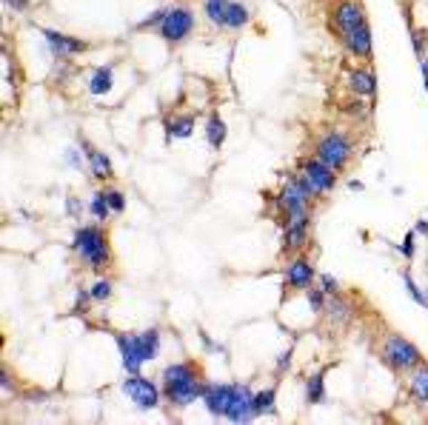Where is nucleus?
I'll use <instances>...</instances> for the list:
<instances>
[{
	"label": "nucleus",
	"instance_id": "nucleus-1",
	"mask_svg": "<svg viewBox=\"0 0 428 425\" xmlns=\"http://www.w3.org/2000/svg\"><path fill=\"white\" fill-rule=\"evenodd\" d=\"M163 399L174 408H188L194 399H203V388L208 380H203V371L194 360L171 362L163 368Z\"/></svg>",
	"mask_w": 428,
	"mask_h": 425
},
{
	"label": "nucleus",
	"instance_id": "nucleus-2",
	"mask_svg": "<svg viewBox=\"0 0 428 425\" xmlns=\"http://www.w3.org/2000/svg\"><path fill=\"white\" fill-rule=\"evenodd\" d=\"M160 328H146L140 334H114V343L120 348V360L126 374H140L146 362H151L160 354Z\"/></svg>",
	"mask_w": 428,
	"mask_h": 425
},
{
	"label": "nucleus",
	"instance_id": "nucleus-3",
	"mask_svg": "<svg viewBox=\"0 0 428 425\" xmlns=\"http://www.w3.org/2000/svg\"><path fill=\"white\" fill-rule=\"evenodd\" d=\"M72 252L80 257V263L100 274L112 266V246H109V235L100 229V226H80L75 229V237H72Z\"/></svg>",
	"mask_w": 428,
	"mask_h": 425
},
{
	"label": "nucleus",
	"instance_id": "nucleus-4",
	"mask_svg": "<svg viewBox=\"0 0 428 425\" xmlns=\"http://www.w3.org/2000/svg\"><path fill=\"white\" fill-rule=\"evenodd\" d=\"M380 357H382V362H385L391 371H397V374H405V371H414V368L422 365L419 348H417L408 337H402V334H388V337L382 340V345H380Z\"/></svg>",
	"mask_w": 428,
	"mask_h": 425
},
{
	"label": "nucleus",
	"instance_id": "nucleus-5",
	"mask_svg": "<svg viewBox=\"0 0 428 425\" xmlns=\"http://www.w3.org/2000/svg\"><path fill=\"white\" fill-rule=\"evenodd\" d=\"M351 137L340 129H331V131H323L314 143V157H320L326 166H331L334 171H343L351 160Z\"/></svg>",
	"mask_w": 428,
	"mask_h": 425
},
{
	"label": "nucleus",
	"instance_id": "nucleus-6",
	"mask_svg": "<svg viewBox=\"0 0 428 425\" xmlns=\"http://www.w3.org/2000/svg\"><path fill=\"white\" fill-rule=\"evenodd\" d=\"M194 29H197V18H194V12L188 6H168L166 18H163V23L157 29V35L168 46H177L183 41H188Z\"/></svg>",
	"mask_w": 428,
	"mask_h": 425
},
{
	"label": "nucleus",
	"instance_id": "nucleus-7",
	"mask_svg": "<svg viewBox=\"0 0 428 425\" xmlns=\"http://www.w3.org/2000/svg\"><path fill=\"white\" fill-rule=\"evenodd\" d=\"M331 29L337 32L340 41H346L354 32L368 29V15L360 6V0H337L331 9Z\"/></svg>",
	"mask_w": 428,
	"mask_h": 425
},
{
	"label": "nucleus",
	"instance_id": "nucleus-8",
	"mask_svg": "<svg viewBox=\"0 0 428 425\" xmlns=\"http://www.w3.org/2000/svg\"><path fill=\"white\" fill-rule=\"evenodd\" d=\"M123 394H126L140 411H151V408H157L160 399H163V388H157V382H151V380L143 377V374H126Z\"/></svg>",
	"mask_w": 428,
	"mask_h": 425
},
{
	"label": "nucleus",
	"instance_id": "nucleus-9",
	"mask_svg": "<svg viewBox=\"0 0 428 425\" xmlns=\"http://www.w3.org/2000/svg\"><path fill=\"white\" fill-rule=\"evenodd\" d=\"M309 235H311V211L289 220L283 226V237H280V254L283 257H294L309 246Z\"/></svg>",
	"mask_w": 428,
	"mask_h": 425
},
{
	"label": "nucleus",
	"instance_id": "nucleus-10",
	"mask_svg": "<svg viewBox=\"0 0 428 425\" xmlns=\"http://www.w3.org/2000/svg\"><path fill=\"white\" fill-rule=\"evenodd\" d=\"M41 38L46 41L52 58L60 60V63H69L72 58H77V55H83V52L92 49L86 41H80V38H75V35H63V32H58V29H41Z\"/></svg>",
	"mask_w": 428,
	"mask_h": 425
},
{
	"label": "nucleus",
	"instance_id": "nucleus-11",
	"mask_svg": "<svg viewBox=\"0 0 428 425\" xmlns=\"http://www.w3.org/2000/svg\"><path fill=\"white\" fill-rule=\"evenodd\" d=\"M309 203H311V200H309L294 183H289V180H283L280 191L274 194V205H277V211L283 215V226H286L289 220L306 215V211H309Z\"/></svg>",
	"mask_w": 428,
	"mask_h": 425
},
{
	"label": "nucleus",
	"instance_id": "nucleus-12",
	"mask_svg": "<svg viewBox=\"0 0 428 425\" xmlns=\"http://www.w3.org/2000/svg\"><path fill=\"white\" fill-rule=\"evenodd\" d=\"M317 280V271L311 266L309 257H294L291 263H286L283 269V291L291 294V291H309Z\"/></svg>",
	"mask_w": 428,
	"mask_h": 425
},
{
	"label": "nucleus",
	"instance_id": "nucleus-13",
	"mask_svg": "<svg viewBox=\"0 0 428 425\" xmlns=\"http://www.w3.org/2000/svg\"><path fill=\"white\" fill-rule=\"evenodd\" d=\"M237 382H205L203 388V405L211 416H226L232 399H235Z\"/></svg>",
	"mask_w": 428,
	"mask_h": 425
},
{
	"label": "nucleus",
	"instance_id": "nucleus-14",
	"mask_svg": "<svg viewBox=\"0 0 428 425\" xmlns=\"http://www.w3.org/2000/svg\"><path fill=\"white\" fill-rule=\"evenodd\" d=\"M77 146H80V151L86 157V166H89V171H92L95 180L106 183V180L114 177V166H112V157L106 151H100L97 146H92L86 137H77Z\"/></svg>",
	"mask_w": 428,
	"mask_h": 425
},
{
	"label": "nucleus",
	"instance_id": "nucleus-15",
	"mask_svg": "<svg viewBox=\"0 0 428 425\" xmlns=\"http://www.w3.org/2000/svg\"><path fill=\"white\" fill-rule=\"evenodd\" d=\"M300 171L309 174V180L320 188V194H331L334 185H337V171L331 166H326L320 157H300Z\"/></svg>",
	"mask_w": 428,
	"mask_h": 425
},
{
	"label": "nucleus",
	"instance_id": "nucleus-16",
	"mask_svg": "<svg viewBox=\"0 0 428 425\" xmlns=\"http://www.w3.org/2000/svg\"><path fill=\"white\" fill-rule=\"evenodd\" d=\"M223 419H229V422H252V419H257L255 416V391L249 385L237 382L235 399H232V405H229V411H226Z\"/></svg>",
	"mask_w": 428,
	"mask_h": 425
},
{
	"label": "nucleus",
	"instance_id": "nucleus-17",
	"mask_svg": "<svg viewBox=\"0 0 428 425\" xmlns=\"http://www.w3.org/2000/svg\"><path fill=\"white\" fill-rule=\"evenodd\" d=\"M348 92L365 100L377 97V77L371 69H348Z\"/></svg>",
	"mask_w": 428,
	"mask_h": 425
},
{
	"label": "nucleus",
	"instance_id": "nucleus-18",
	"mask_svg": "<svg viewBox=\"0 0 428 425\" xmlns=\"http://www.w3.org/2000/svg\"><path fill=\"white\" fill-rule=\"evenodd\" d=\"M408 399L419 408H428V365L425 362L414 368L408 377Z\"/></svg>",
	"mask_w": 428,
	"mask_h": 425
},
{
	"label": "nucleus",
	"instance_id": "nucleus-19",
	"mask_svg": "<svg viewBox=\"0 0 428 425\" xmlns=\"http://www.w3.org/2000/svg\"><path fill=\"white\" fill-rule=\"evenodd\" d=\"M226 137H229V129H226V120L218 114V112H211L208 120H205V143L211 151H220L226 146Z\"/></svg>",
	"mask_w": 428,
	"mask_h": 425
},
{
	"label": "nucleus",
	"instance_id": "nucleus-20",
	"mask_svg": "<svg viewBox=\"0 0 428 425\" xmlns=\"http://www.w3.org/2000/svg\"><path fill=\"white\" fill-rule=\"evenodd\" d=\"M163 129H166V140H186L191 137L194 131V114H177V117H166L163 120Z\"/></svg>",
	"mask_w": 428,
	"mask_h": 425
},
{
	"label": "nucleus",
	"instance_id": "nucleus-21",
	"mask_svg": "<svg viewBox=\"0 0 428 425\" xmlns=\"http://www.w3.org/2000/svg\"><path fill=\"white\" fill-rule=\"evenodd\" d=\"M112 89H114V66L106 63V66L95 69V75L89 77V95H92V97H103V95H109Z\"/></svg>",
	"mask_w": 428,
	"mask_h": 425
},
{
	"label": "nucleus",
	"instance_id": "nucleus-22",
	"mask_svg": "<svg viewBox=\"0 0 428 425\" xmlns=\"http://www.w3.org/2000/svg\"><path fill=\"white\" fill-rule=\"evenodd\" d=\"M326 374H328V365L317 368V371L306 380V402H309V405H323V402H326Z\"/></svg>",
	"mask_w": 428,
	"mask_h": 425
},
{
	"label": "nucleus",
	"instance_id": "nucleus-23",
	"mask_svg": "<svg viewBox=\"0 0 428 425\" xmlns=\"http://www.w3.org/2000/svg\"><path fill=\"white\" fill-rule=\"evenodd\" d=\"M229 4H232V0H203V12H205V18H208V23H211V26L226 29Z\"/></svg>",
	"mask_w": 428,
	"mask_h": 425
},
{
	"label": "nucleus",
	"instance_id": "nucleus-24",
	"mask_svg": "<svg viewBox=\"0 0 428 425\" xmlns=\"http://www.w3.org/2000/svg\"><path fill=\"white\" fill-rule=\"evenodd\" d=\"M86 211H89V215H92L97 223H106V220L114 215L112 205H109V197H106V188L92 194V200H89V205H86Z\"/></svg>",
	"mask_w": 428,
	"mask_h": 425
},
{
	"label": "nucleus",
	"instance_id": "nucleus-25",
	"mask_svg": "<svg viewBox=\"0 0 428 425\" xmlns=\"http://www.w3.org/2000/svg\"><path fill=\"white\" fill-rule=\"evenodd\" d=\"M252 15L246 9V4H240V0H232L229 4V15H226V29L229 32H240L243 26H249Z\"/></svg>",
	"mask_w": 428,
	"mask_h": 425
},
{
	"label": "nucleus",
	"instance_id": "nucleus-26",
	"mask_svg": "<svg viewBox=\"0 0 428 425\" xmlns=\"http://www.w3.org/2000/svg\"><path fill=\"white\" fill-rule=\"evenodd\" d=\"M263 414H277V388L274 385L255 394V416H263Z\"/></svg>",
	"mask_w": 428,
	"mask_h": 425
},
{
	"label": "nucleus",
	"instance_id": "nucleus-27",
	"mask_svg": "<svg viewBox=\"0 0 428 425\" xmlns=\"http://www.w3.org/2000/svg\"><path fill=\"white\" fill-rule=\"evenodd\" d=\"M326 311H328V317H331L334 323H340V326H346V323L351 320V306H348L340 294H331V297H328Z\"/></svg>",
	"mask_w": 428,
	"mask_h": 425
},
{
	"label": "nucleus",
	"instance_id": "nucleus-28",
	"mask_svg": "<svg viewBox=\"0 0 428 425\" xmlns=\"http://www.w3.org/2000/svg\"><path fill=\"white\" fill-rule=\"evenodd\" d=\"M92 300L95 303H109L112 300V294H114V286H112V280H106V277H97L95 283H92Z\"/></svg>",
	"mask_w": 428,
	"mask_h": 425
},
{
	"label": "nucleus",
	"instance_id": "nucleus-29",
	"mask_svg": "<svg viewBox=\"0 0 428 425\" xmlns=\"http://www.w3.org/2000/svg\"><path fill=\"white\" fill-rule=\"evenodd\" d=\"M306 300H309V306H311V311H314V314H326L328 294H326L320 286H311V289L306 291Z\"/></svg>",
	"mask_w": 428,
	"mask_h": 425
},
{
	"label": "nucleus",
	"instance_id": "nucleus-30",
	"mask_svg": "<svg viewBox=\"0 0 428 425\" xmlns=\"http://www.w3.org/2000/svg\"><path fill=\"white\" fill-rule=\"evenodd\" d=\"M402 283H405V289H408V297L417 303V306H422V308H428V291H422L417 283H414V277L408 274V271H402Z\"/></svg>",
	"mask_w": 428,
	"mask_h": 425
},
{
	"label": "nucleus",
	"instance_id": "nucleus-31",
	"mask_svg": "<svg viewBox=\"0 0 428 425\" xmlns=\"http://www.w3.org/2000/svg\"><path fill=\"white\" fill-rule=\"evenodd\" d=\"M166 12H168V6H163V9H154L151 15H146L134 29L137 32H146V29H160V23H163V18H166Z\"/></svg>",
	"mask_w": 428,
	"mask_h": 425
},
{
	"label": "nucleus",
	"instance_id": "nucleus-32",
	"mask_svg": "<svg viewBox=\"0 0 428 425\" xmlns=\"http://www.w3.org/2000/svg\"><path fill=\"white\" fill-rule=\"evenodd\" d=\"M95 300H92V291L89 289H77V294H75V308H72V314H77V317H83L86 311H89V306H92Z\"/></svg>",
	"mask_w": 428,
	"mask_h": 425
},
{
	"label": "nucleus",
	"instance_id": "nucleus-33",
	"mask_svg": "<svg viewBox=\"0 0 428 425\" xmlns=\"http://www.w3.org/2000/svg\"><path fill=\"white\" fill-rule=\"evenodd\" d=\"M106 197H109V205H112L114 215H123L126 211V194L117 191V188H106Z\"/></svg>",
	"mask_w": 428,
	"mask_h": 425
},
{
	"label": "nucleus",
	"instance_id": "nucleus-34",
	"mask_svg": "<svg viewBox=\"0 0 428 425\" xmlns=\"http://www.w3.org/2000/svg\"><path fill=\"white\" fill-rule=\"evenodd\" d=\"M414 243H417V232H408V235L402 237V246H400V254H402L405 260H414V254H417Z\"/></svg>",
	"mask_w": 428,
	"mask_h": 425
},
{
	"label": "nucleus",
	"instance_id": "nucleus-35",
	"mask_svg": "<svg viewBox=\"0 0 428 425\" xmlns=\"http://www.w3.org/2000/svg\"><path fill=\"white\" fill-rule=\"evenodd\" d=\"M317 283H320V289L331 297V294H340V283L331 277V274H317Z\"/></svg>",
	"mask_w": 428,
	"mask_h": 425
},
{
	"label": "nucleus",
	"instance_id": "nucleus-36",
	"mask_svg": "<svg viewBox=\"0 0 428 425\" xmlns=\"http://www.w3.org/2000/svg\"><path fill=\"white\" fill-rule=\"evenodd\" d=\"M291 357H294V351H291V348H286V351L277 357V365H274V371H277V374H286V371L291 368Z\"/></svg>",
	"mask_w": 428,
	"mask_h": 425
},
{
	"label": "nucleus",
	"instance_id": "nucleus-37",
	"mask_svg": "<svg viewBox=\"0 0 428 425\" xmlns=\"http://www.w3.org/2000/svg\"><path fill=\"white\" fill-rule=\"evenodd\" d=\"M0 391H4V397H9V394L15 391V380H12L9 368H4V371H0Z\"/></svg>",
	"mask_w": 428,
	"mask_h": 425
},
{
	"label": "nucleus",
	"instance_id": "nucleus-38",
	"mask_svg": "<svg viewBox=\"0 0 428 425\" xmlns=\"http://www.w3.org/2000/svg\"><path fill=\"white\" fill-rule=\"evenodd\" d=\"M66 211H69V217H75V220L83 217V205L77 203V197H69V200H66Z\"/></svg>",
	"mask_w": 428,
	"mask_h": 425
},
{
	"label": "nucleus",
	"instance_id": "nucleus-39",
	"mask_svg": "<svg viewBox=\"0 0 428 425\" xmlns=\"http://www.w3.org/2000/svg\"><path fill=\"white\" fill-rule=\"evenodd\" d=\"M66 163H69V166H72L75 171H80V168L86 166V157H80V154H77L75 149H69V151H66Z\"/></svg>",
	"mask_w": 428,
	"mask_h": 425
},
{
	"label": "nucleus",
	"instance_id": "nucleus-40",
	"mask_svg": "<svg viewBox=\"0 0 428 425\" xmlns=\"http://www.w3.org/2000/svg\"><path fill=\"white\" fill-rule=\"evenodd\" d=\"M4 4H6V9H12V12H29L32 0H4Z\"/></svg>",
	"mask_w": 428,
	"mask_h": 425
},
{
	"label": "nucleus",
	"instance_id": "nucleus-41",
	"mask_svg": "<svg viewBox=\"0 0 428 425\" xmlns=\"http://www.w3.org/2000/svg\"><path fill=\"white\" fill-rule=\"evenodd\" d=\"M343 112H346L348 117H363V114H365V106H363V103H346Z\"/></svg>",
	"mask_w": 428,
	"mask_h": 425
},
{
	"label": "nucleus",
	"instance_id": "nucleus-42",
	"mask_svg": "<svg viewBox=\"0 0 428 425\" xmlns=\"http://www.w3.org/2000/svg\"><path fill=\"white\" fill-rule=\"evenodd\" d=\"M414 232H417V235H422V237H428V220H417Z\"/></svg>",
	"mask_w": 428,
	"mask_h": 425
},
{
	"label": "nucleus",
	"instance_id": "nucleus-43",
	"mask_svg": "<svg viewBox=\"0 0 428 425\" xmlns=\"http://www.w3.org/2000/svg\"><path fill=\"white\" fill-rule=\"evenodd\" d=\"M348 185H351L354 191H363V183H360V180H348Z\"/></svg>",
	"mask_w": 428,
	"mask_h": 425
}]
</instances>
